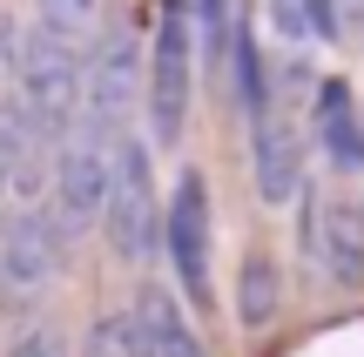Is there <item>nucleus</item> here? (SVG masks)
<instances>
[{"mask_svg": "<svg viewBox=\"0 0 364 357\" xmlns=\"http://www.w3.org/2000/svg\"><path fill=\"white\" fill-rule=\"evenodd\" d=\"M7 54H14V108H21L34 142H68L81 128V61L34 21H7Z\"/></svg>", "mask_w": 364, "mask_h": 357, "instance_id": "nucleus-1", "label": "nucleus"}, {"mask_svg": "<svg viewBox=\"0 0 364 357\" xmlns=\"http://www.w3.org/2000/svg\"><path fill=\"white\" fill-rule=\"evenodd\" d=\"M115 155H122V142L102 128H75L54 148V223H61V236L102 223L108 189H115Z\"/></svg>", "mask_w": 364, "mask_h": 357, "instance_id": "nucleus-2", "label": "nucleus"}, {"mask_svg": "<svg viewBox=\"0 0 364 357\" xmlns=\"http://www.w3.org/2000/svg\"><path fill=\"white\" fill-rule=\"evenodd\" d=\"M61 263H68V236L54 216L41 209H21L0 236V304L7 310H27L34 297H48L61 283Z\"/></svg>", "mask_w": 364, "mask_h": 357, "instance_id": "nucleus-3", "label": "nucleus"}, {"mask_svg": "<svg viewBox=\"0 0 364 357\" xmlns=\"http://www.w3.org/2000/svg\"><path fill=\"white\" fill-rule=\"evenodd\" d=\"M102 223H108V243H115L122 263H142V256L162 243L156 175H149V148H142V142H122V155H115V189H108Z\"/></svg>", "mask_w": 364, "mask_h": 357, "instance_id": "nucleus-4", "label": "nucleus"}, {"mask_svg": "<svg viewBox=\"0 0 364 357\" xmlns=\"http://www.w3.org/2000/svg\"><path fill=\"white\" fill-rule=\"evenodd\" d=\"M149 128L156 142H176L182 115H189V75H196V40H189V7L169 0L156 27V54H149Z\"/></svg>", "mask_w": 364, "mask_h": 357, "instance_id": "nucleus-5", "label": "nucleus"}, {"mask_svg": "<svg viewBox=\"0 0 364 357\" xmlns=\"http://www.w3.org/2000/svg\"><path fill=\"white\" fill-rule=\"evenodd\" d=\"M135 101H142V40L129 27H115L88 61V115H81V128H102L122 142V121L135 115Z\"/></svg>", "mask_w": 364, "mask_h": 357, "instance_id": "nucleus-6", "label": "nucleus"}, {"mask_svg": "<svg viewBox=\"0 0 364 357\" xmlns=\"http://www.w3.org/2000/svg\"><path fill=\"white\" fill-rule=\"evenodd\" d=\"M162 236H169V256H176L182 290L203 304V297H209V182H203V169H189L176 182L169 216H162Z\"/></svg>", "mask_w": 364, "mask_h": 357, "instance_id": "nucleus-7", "label": "nucleus"}, {"mask_svg": "<svg viewBox=\"0 0 364 357\" xmlns=\"http://www.w3.org/2000/svg\"><path fill=\"white\" fill-rule=\"evenodd\" d=\"M250 169H257V196L263 202H290L304 189V142L277 108H263L250 128Z\"/></svg>", "mask_w": 364, "mask_h": 357, "instance_id": "nucleus-8", "label": "nucleus"}, {"mask_svg": "<svg viewBox=\"0 0 364 357\" xmlns=\"http://www.w3.org/2000/svg\"><path fill=\"white\" fill-rule=\"evenodd\" d=\"M317 270L344 290L364 283V209L358 202H324V223H317Z\"/></svg>", "mask_w": 364, "mask_h": 357, "instance_id": "nucleus-9", "label": "nucleus"}, {"mask_svg": "<svg viewBox=\"0 0 364 357\" xmlns=\"http://www.w3.org/2000/svg\"><path fill=\"white\" fill-rule=\"evenodd\" d=\"M129 324H135V344H142V357H203V344H196V331H189V317H182L176 297L156 290V283H142V297H135Z\"/></svg>", "mask_w": 364, "mask_h": 357, "instance_id": "nucleus-10", "label": "nucleus"}, {"mask_svg": "<svg viewBox=\"0 0 364 357\" xmlns=\"http://www.w3.org/2000/svg\"><path fill=\"white\" fill-rule=\"evenodd\" d=\"M324 148L338 169H364V135H358V115H351V94H344V81H331L324 88Z\"/></svg>", "mask_w": 364, "mask_h": 357, "instance_id": "nucleus-11", "label": "nucleus"}, {"mask_svg": "<svg viewBox=\"0 0 364 357\" xmlns=\"http://www.w3.org/2000/svg\"><path fill=\"white\" fill-rule=\"evenodd\" d=\"M236 317H243V331H263L277 317V263L270 256H243V270H236Z\"/></svg>", "mask_w": 364, "mask_h": 357, "instance_id": "nucleus-12", "label": "nucleus"}, {"mask_svg": "<svg viewBox=\"0 0 364 357\" xmlns=\"http://www.w3.org/2000/svg\"><path fill=\"white\" fill-rule=\"evenodd\" d=\"M27 21H34L41 34H54L61 48H81L88 27L102 21V0H27Z\"/></svg>", "mask_w": 364, "mask_h": 357, "instance_id": "nucleus-13", "label": "nucleus"}, {"mask_svg": "<svg viewBox=\"0 0 364 357\" xmlns=\"http://www.w3.org/2000/svg\"><path fill=\"white\" fill-rule=\"evenodd\" d=\"M230 54H236V88H243V108H250V115H263V108H270V94H263V61H257V34H250V27H236Z\"/></svg>", "mask_w": 364, "mask_h": 357, "instance_id": "nucleus-14", "label": "nucleus"}, {"mask_svg": "<svg viewBox=\"0 0 364 357\" xmlns=\"http://www.w3.org/2000/svg\"><path fill=\"white\" fill-rule=\"evenodd\" d=\"M81 357H142V344H135V324H129V317L88 324V344H81Z\"/></svg>", "mask_w": 364, "mask_h": 357, "instance_id": "nucleus-15", "label": "nucleus"}, {"mask_svg": "<svg viewBox=\"0 0 364 357\" xmlns=\"http://www.w3.org/2000/svg\"><path fill=\"white\" fill-rule=\"evenodd\" d=\"M7 357H68V344H61V331H48V324H27V331L7 344Z\"/></svg>", "mask_w": 364, "mask_h": 357, "instance_id": "nucleus-16", "label": "nucleus"}, {"mask_svg": "<svg viewBox=\"0 0 364 357\" xmlns=\"http://www.w3.org/2000/svg\"><path fill=\"white\" fill-rule=\"evenodd\" d=\"M270 7H277V27H284V34H304V27H311L304 0H270Z\"/></svg>", "mask_w": 364, "mask_h": 357, "instance_id": "nucleus-17", "label": "nucleus"}, {"mask_svg": "<svg viewBox=\"0 0 364 357\" xmlns=\"http://www.w3.org/2000/svg\"><path fill=\"white\" fill-rule=\"evenodd\" d=\"M304 13H311V27H317V34H344V27H338V7H331V0H304Z\"/></svg>", "mask_w": 364, "mask_h": 357, "instance_id": "nucleus-18", "label": "nucleus"}, {"mask_svg": "<svg viewBox=\"0 0 364 357\" xmlns=\"http://www.w3.org/2000/svg\"><path fill=\"white\" fill-rule=\"evenodd\" d=\"M331 7H338V27L344 21H364V0H331Z\"/></svg>", "mask_w": 364, "mask_h": 357, "instance_id": "nucleus-19", "label": "nucleus"}, {"mask_svg": "<svg viewBox=\"0 0 364 357\" xmlns=\"http://www.w3.org/2000/svg\"><path fill=\"white\" fill-rule=\"evenodd\" d=\"M0 236H7V189H0Z\"/></svg>", "mask_w": 364, "mask_h": 357, "instance_id": "nucleus-20", "label": "nucleus"}]
</instances>
